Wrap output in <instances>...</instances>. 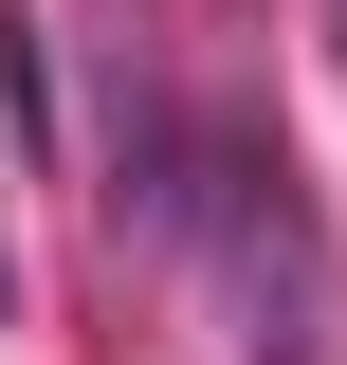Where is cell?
<instances>
[{
	"label": "cell",
	"mask_w": 347,
	"mask_h": 365,
	"mask_svg": "<svg viewBox=\"0 0 347 365\" xmlns=\"http://www.w3.org/2000/svg\"><path fill=\"white\" fill-rule=\"evenodd\" d=\"M183 256L219 274V311L256 365H347V274H329V220H311V182L274 128H183Z\"/></svg>",
	"instance_id": "1"
}]
</instances>
